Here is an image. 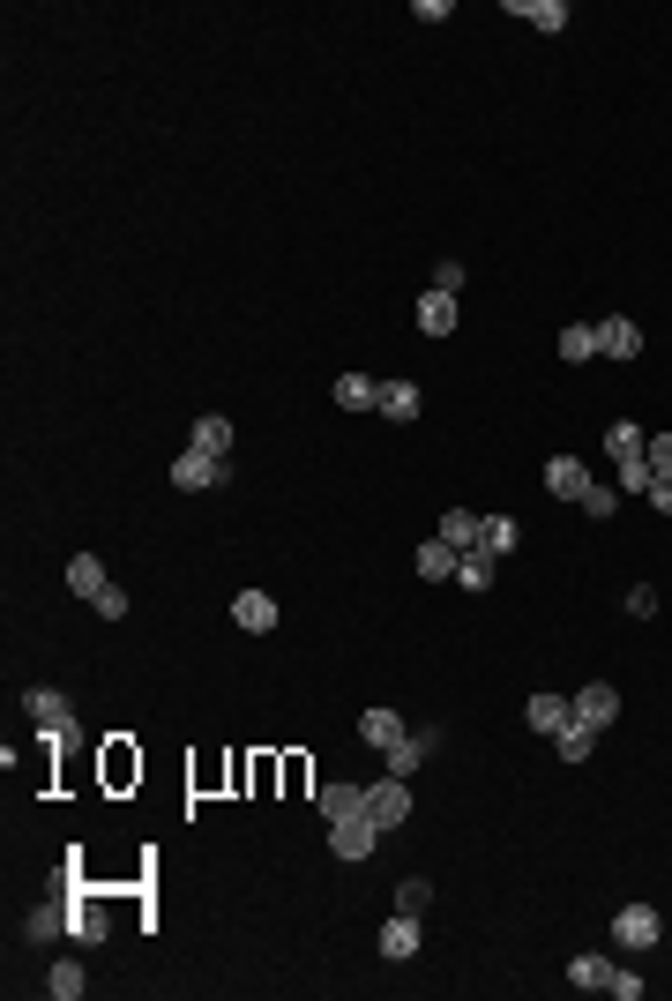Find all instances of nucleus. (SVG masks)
<instances>
[{"label": "nucleus", "mask_w": 672, "mask_h": 1001, "mask_svg": "<svg viewBox=\"0 0 672 1001\" xmlns=\"http://www.w3.org/2000/svg\"><path fill=\"white\" fill-rule=\"evenodd\" d=\"M426 904H434V882H419V875H411V882L397 890V912H426Z\"/></svg>", "instance_id": "nucleus-35"}, {"label": "nucleus", "mask_w": 672, "mask_h": 1001, "mask_svg": "<svg viewBox=\"0 0 672 1001\" xmlns=\"http://www.w3.org/2000/svg\"><path fill=\"white\" fill-rule=\"evenodd\" d=\"M381 956H389V964L419 956V912H397V920L381 926Z\"/></svg>", "instance_id": "nucleus-16"}, {"label": "nucleus", "mask_w": 672, "mask_h": 1001, "mask_svg": "<svg viewBox=\"0 0 672 1001\" xmlns=\"http://www.w3.org/2000/svg\"><path fill=\"white\" fill-rule=\"evenodd\" d=\"M575 508H583V516H597V524H605V516H613V508H621V486H597V478H591V494L575 500Z\"/></svg>", "instance_id": "nucleus-31"}, {"label": "nucleus", "mask_w": 672, "mask_h": 1001, "mask_svg": "<svg viewBox=\"0 0 672 1001\" xmlns=\"http://www.w3.org/2000/svg\"><path fill=\"white\" fill-rule=\"evenodd\" d=\"M359 740L389 755V748H397V740H403V718H397V710H381V702H373L367 718H359Z\"/></svg>", "instance_id": "nucleus-19"}, {"label": "nucleus", "mask_w": 672, "mask_h": 1001, "mask_svg": "<svg viewBox=\"0 0 672 1001\" xmlns=\"http://www.w3.org/2000/svg\"><path fill=\"white\" fill-rule=\"evenodd\" d=\"M553 748H561V762H583V755L597 748V726H583V718H568V726L553 732Z\"/></svg>", "instance_id": "nucleus-24"}, {"label": "nucleus", "mask_w": 672, "mask_h": 1001, "mask_svg": "<svg viewBox=\"0 0 672 1001\" xmlns=\"http://www.w3.org/2000/svg\"><path fill=\"white\" fill-rule=\"evenodd\" d=\"M627 613H635V621H650V613H658V591H650V583H635V591H627Z\"/></svg>", "instance_id": "nucleus-37"}, {"label": "nucleus", "mask_w": 672, "mask_h": 1001, "mask_svg": "<svg viewBox=\"0 0 672 1001\" xmlns=\"http://www.w3.org/2000/svg\"><path fill=\"white\" fill-rule=\"evenodd\" d=\"M605 994H613V1001H635V994H643V979H635V972H621V964H613V987H605Z\"/></svg>", "instance_id": "nucleus-38"}, {"label": "nucleus", "mask_w": 672, "mask_h": 1001, "mask_svg": "<svg viewBox=\"0 0 672 1001\" xmlns=\"http://www.w3.org/2000/svg\"><path fill=\"white\" fill-rule=\"evenodd\" d=\"M373 845H381V823H373V815L329 829V852H337V859H373Z\"/></svg>", "instance_id": "nucleus-5"}, {"label": "nucleus", "mask_w": 672, "mask_h": 1001, "mask_svg": "<svg viewBox=\"0 0 672 1001\" xmlns=\"http://www.w3.org/2000/svg\"><path fill=\"white\" fill-rule=\"evenodd\" d=\"M68 934L75 942H105V912L98 904H82V897H68Z\"/></svg>", "instance_id": "nucleus-27"}, {"label": "nucleus", "mask_w": 672, "mask_h": 1001, "mask_svg": "<svg viewBox=\"0 0 672 1001\" xmlns=\"http://www.w3.org/2000/svg\"><path fill=\"white\" fill-rule=\"evenodd\" d=\"M456 583H464V591H494V553L471 546L464 553V568H456Z\"/></svg>", "instance_id": "nucleus-29"}, {"label": "nucleus", "mask_w": 672, "mask_h": 1001, "mask_svg": "<svg viewBox=\"0 0 672 1001\" xmlns=\"http://www.w3.org/2000/svg\"><path fill=\"white\" fill-rule=\"evenodd\" d=\"M411 568H419V583H448L456 568H464V553L448 546V538H426V546L411 553Z\"/></svg>", "instance_id": "nucleus-11"}, {"label": "nucleus", "mask_w": 672, "mask_h": 1001, "mask_svg": "<svg viewBox=\"0 0 672 1001\" xmlns=\"http://www.w3.org/2000/svg\"><path fill=\"white\" fill-rule=\"evenodd\" d=\"M232 621L247 628V635H270L276 628V599L270 591H240V599H232Z\"/></svg>", "instance_id": "nucleus-15"}, {"label": "nucleus", "mask_w": 672, "mask_h": 1001, "mask_svg": "<svg viewBox=\"0 0 672 1001\" xmlns=\"http://www.w3.org/2000/svg\"><path fill=\"white\" fill-rule=\"evenodd\" d=\"M613 486H621V494H650L658 478H650V464L635 456V464H613Z\"/></svg>", "instance_id": "nucleus-33"}, {"label": "nucleus", "mask_w": 672, "mask_h": 1001, "mask_svg": "<svg viewBox=\"0 0 672 1001\" xmlns=\"http://www.w3.org/2000/svg\"><path fill=\"white\" fill-rule=\"evenodd\" d=\"M650 508H658V516H672V478H658V486H650Z\"/></svg>", "instance_id": "nucleus-39"}, {"label": "nucleus", "mask_w": 672, "mask_h": 1001, "mask_svg": "<svg viewBox=\"0 0 672 1001\" xmlns=\"http://www.w3.org/2000/svg\"><path fill=\"white\" fill-rule=\"evenodd\" d=\"M419 329L426 337H456V292H434V284H426L419 292Z\"/></svg>", "instance_id": "nucleus-14"}, {"label": "nucleus", "mask_w": 672, "mask_h": 1001, "mask_svg": "<svg viewBox=\"0 0 672 1001\" xmlns=\"http://www.w3.org/2000/svg\"><path fill=\"white\" fill-rule=\"evenodd\" d=\"M373 397H381L373 375H337V404H344V411H373Z\"/></svg>", "instance_id": "nucleus-25"}, {"label": "nucleus", "mask_w": 672, "mask_h": 1001, "mask_svg": "<svg viewBox=\"0 0 672 1001\" xmlns=\"http://www.w3.org/2000/svg\"><path fill=\"white\" fill-rule=\"evenodd\" d=\"M613 934H621L627 950H658V934H665V926H658V912H650V904H621Z\"/></svg>", "instance_id": "nucleus-10"}, {"label": "nucleus", "mask_w": 672, "mask_h": 1001, "mask_svg": "<svg viewBox=\"0 0 672 1001\" xmlns=\"http://www.w3.org/2000/svg\"><path fill=\"white\" fill-rule=\"evenodd\" d=\"M434 748H441V732H403L397 748H389V777H419L434 762Z\"/></svg>", "instance_id": "nucleus-8"}, {"label": "nucleus", "mask_w": 672, "mask_h": 1001, "mask_svg": "<svg viewBox=\"0 0 672 1001\" xmlns=\"http://www.w3.org/2000/svg\"><path fill=\"white\" fill-rule=\"evenodd\" d=\"M464 276H471L464 262H434V292H464Z\"/></svg>", "instance_id": "nucleus-36"}, {"label": "nucleus", "mask_w": 672, "mask_h": 1001, "mask_svg": "<svg viewBox=\"0 0 672 1001\" xmlns=\"http://www.w3.org/2000/svg\"><path fill=\"white\" fill-rule=\"evenodd\" d=\"M60 926H68V912H60V904H38V912H30V942H52V934H60Z\"/></svg>", "instance_id": "nucleus-32"}, {"label": "nucleus", "mask_w": 672, "mask_h": 1001, "mask_svg": "<svg viewBox=\"0 0 672 1001\" xmlns=\"http://www.w3.org/2000/svg\"><path fill=\"white\" fill-rule=\"evenodd\" d=\"M597 329V359H643V329L627 322V314H613V322H591Z\"/></svg>", "instance_id": "nucleus-7"}, {"label": "nucleus", "mask_w": 672, "mask_h": 1001, "mask_svg": "<svg viewBox=\"0 0 672 1001\" xmlns=\"http://www.w3.org/2000/svg\"><path fill=\"white\" fill-rule=\"evenodd\" d=\"M568 987H583V994H605V987H613V964H605V956H575V964H568Z\"/></svg>", "instance_id": "nucleus-26"}, {"label": "nucleus", "mask_w": 672, "mask_h": 1001, "mask_svg": "<svg viewBox=\"0 0 672 1001\" xmlns=\"http://www.w3.org/2000/svg\"><path fill=\"white\" fill-rule=\"evenodd\" d=\"M314 807H322L329 829H337V823H359V815H367V785H322V793H314Z\"/></svg>", "instance_id": "nucleus-6"}, {"label": "nucleus", "mask_w": 672, "mask_h": 1001, "mask_svg": "<svg viewBox=\"0 0 672 1001\" xmlns=\"http://www.w3.org/2000/svg\"><path fill=\"white\" fill-rule=\"evenodd\" d=\"M187 449H202V456H232V419H217V411H210V419H195V441H187Z\"/></svg>", "instance_id": "nucleus-22"}, {"label": "nucleus", "mask_w": 672, "mask_h": 1001, "mask_svg": "<svg viewBox=\"0 0 672 1001\" xmlns=\"http://www.w3.org/2000/svg\"><path fill=\"white\" fill-rule=\"evenodd\" d=\"M643 464H650V478H672V434H650V441H643Z\"/></svg>", "instance_id": "nucleus-34"}, {"label": "nucleus", "mask_w": 672, "mask_h": 1001, "mask_svg": "<svg viewBox=\"0 0 672 1001\" xmlns=\"http://www.w3.org/2000/svg\"><path fill=\"white\" fill-rule=\"evenodd\" d=\"M508 16H523V23L546 30V38H561V30H568V8H561V0H508Z\"/></svg>", "instance_id": "nucleus-18"}, {"label": "nucleus", "mask_w": 672, "mask_h": 1001, "mask_svg": "<svg viewBox=\"0 0 672 1001\" xmlns=\"http://www.w3.org/2000/svg\"><path fill=\"white\" fill-rule=\"evenodd\" d=\"M224 478H232V464H224V456H202V449H187L173 464V486L179 494H210V486H224Z\"/></svg>", "instance_id": "nucleus-3"}, {"label": "nucleus", "mask_w": 672, "mask_h": 1001, "mask_svg": "<svg viewBox=\"0 0 672 1001\" xmlns=\"http://www.w3.org/2000/svg\"><path fill=\"white\" fill-rule=\"evenodd\" d=\"M523 718H530V732H561L575 718V696H530L523 702Z\"/></svg>", "instance_id": "nucleus-17"}, {"label": "nucleus", "mask_w": 672, "mask_h": 1001, "mask_svg": "<svg viewBox=\"0 0 672 1001\" xmlns=\"http://www.w3.org/2000/svg\"><path fill=\"white\" fill-rule=\"evenodd\" d=\"M643 441H650V434H643L635 419H613V426H605V449H613V464H635V456H643Z\"/></svg>", "instance_id": "nucleus-21"}, {"label": "nucleus", "mask_w": 672, "mask_h": 1001, "mask_svg": "<svg viewBox=\"0 0 672 1001\" xmlns=\"http://www.w3.org/2000/svg\"><path fill=\"white\" fill-rule=\"evenodd\" d=\"M575 718L605 732L613 718H621V688H613V680H591V688H575Z\"/></svg>", "instance_id": "nucleus-4"}, {"label": "nucleus", "mask_w": 672, "mask_h": 1001, "mask_svg": "<svg viewBox=\"0 0 672 1001\" xmlns=\"http://www.w3.org/2000/svg\"><path fill=\"white\" fill-rule=\"evenodd\" d=\"M478 531H486V516H478V508H448V516H441V538H448L456 553H471Z\"/></svg>", "instance_id": "nucleus-20"}, {"label": "nucleus", "mask_w": 672, "mask_h": 1001, "mask_svg": "<svg viewBox=\"0 0 672 1001\" xmlns=\"http://www.w3.org/2000/svg\"><path fill=\"white\" fill-rule=\"evenodd\" d=\"M367 815L381 829H403L411 823V777H381V785H367Z\"/></svg>", "instance_id": "nucleus-1"}, {"label": "nucleus", "mask_w": 672, "mask_h": 1001, "mask_svg": "<svg viewBox=\"0 0 672 1001\" xmlns=\"http://www.w3.org/2000/svg\"><path fill=\"white\" fill-rule=\"evenodd\" d=\"M561 359H568V367L597 359V329H591V322H568V329H561Z\"/></svg>", "instance_id": "nucleus-28"}, {"label": "nucleus", "mask_w": 672, "mask_h": 1001, "mask_svg": "<svg viewBox=\"0 0 672 1001\" xmlns=\"http://www.w3.org/2000/svg\"><path fill=\"white\" fill-rule=\"evenodd\" d=\"M546 494H561V500H583V494H591L583 456H553V464H546Z\"/></svg>", "instance_id": "nucleus-13"}, {"label": "nucleus", "mask_w": 672, "mask_h": 1001, "mask_svg": "<svg viewBox=\"0 0 672 1001\" xmlns=\"http://www.w3.org/2000/svg\"><path fill=\"white\" fill-rule=\"evenodd\" d=\"M373 411H381V419H397V426H411V419L426 411L419 381H381V397H373Z\"/></svg>", "instance_id": "nucleus-9"}, {"label": "nucleus", "mask_w": 672, "mask_h": 1001, "mask_svg": "<svg viewBox=\"0 0 672 1001\" xmlns=\"http://www.w3.org/2000/svg\"><path fill=\"white\" fill-rule=\"evenodd\" d=\"M478 546H486V553L500 561V553H516V546H523V524H516V516H486V531H478Z\"/></svg>", "instance_id": "nucleus-23"}, {"label": "nucleus", "mask_w": 672, "mask_h": 1001, "mask_svg": "<svg viewBox=\"0 0 672 1001\" xmlns=\"http://www.w3.org/2000/svg\"><path fill=\"white\" fill-rule=\"evenodd\" d=\"M68 591H75V599H90V605H98L105 591H113V576H105V561H98V553H75V561H68Z\"/></svg>", "instance_id": "nucleus-12"}, {"label": "nucleus", "mask_w": 672, "mask_h": 1001, "mask_svg": "<svg viewBox=\"0 0 672 1001\" xmlns=\"http://www.w3.org/2000/svg\"><path fill=\"white\" fill-rule=\"evenodd\" d=\"M23 710H30V726L46 732V740H75V710H68V696H52V688H30Z\"/></svg>", "instance_id": "nucleus-2"}, {"label": "nucleus", "mask_w": 672, "mask_h": 1001, "mask_svg": "<svg viewBox=\"0 0 672 1001\" xmlns=\"http://www.w3.org/2000/svg\"><path fill=\"white\" fill-rule=\"evenodd\" d=\"M82 987H90V979H82V964H52V972H46V994H52V1001H82Z\"/></svg>", "instance_id": "nucleus-30"}]
</instances>
